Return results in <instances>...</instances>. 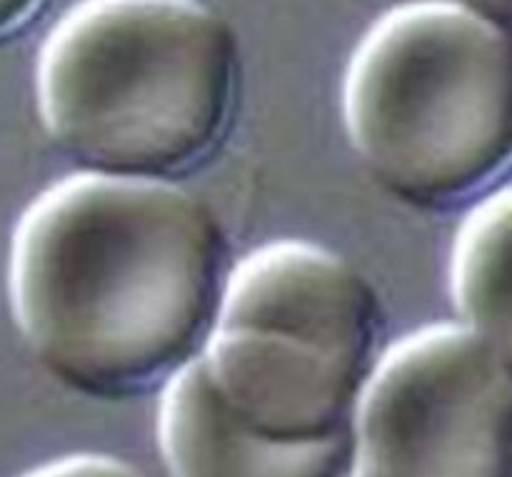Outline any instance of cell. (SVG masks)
I'll return each instance as SVG.
<instances>
[{"mask_svg":"<svg viewBox=\"0 0 512 477\" xmlns=\"http://www.w3.org/2000/svg\"><path fill=\"white\" fill-rule=\"evenodd\" d=\"M225 235L173 180L80 170L30 203L10 245V305L38 363L68 388L123 398L198 358Z\"/></svg>","mask_w":512,"mask_h":477,"instance_id":"6da1fadb","label":"cell"},{"mask_svg":"<svg viewBox=\"0 0 512 477\" xmlns=\"http://www.w3.org/2000/svg\"><path fill=\"white\" fill-rule=\"evenodd\" d=\"M238 90V40L195 0H83L38 58L50 138L85 170L170 180L223 138Z\"/></svg>","mask_w":512,"mask_h":477,"instance_id":"7a4b0ae2","label":"cell"},{"mask_svg":"<svg viewBox=\"0 0 512 477\" xmlns=\"http://www.w3.org/2000/svg\"><path fill=\"white\" fill-rule=\"evenodd\" d=\"M350 143L388 193L450 205L512 160V35L453 3L385 13L350 58L343 85Z\"/></svg>","mask_w":512,"mask_h":477,"instance_id":"3957f363","label":"cell"},{"mask_svg":"<svg viewBox=\"0 0 512 477\" xmlns=\"http://www.w3.org/2000/svg\"><path fill=\"white\" fill-rule=\"evenodd\" d=\"M380 305L345 258L275 240L228 273L200 363L223 403L265 435H350L378 363Z\"/></svg>","mask_w":512,"mask_h":477,"instance_id":"277c9868","label":"cell"},{"mask_svg":"<svg viewBox=\"0 0 512 477\" xmlns=\"http://www.w3.org/2000/svg\"><path fill=\"white\" fill-rule=\"evenodd\" d=\"M348 477H512V370L460 323L410 333L365 383Z\"/></svg>","mask_w":512,"mask_h":477,"instance_id":"5b68a950","label":"cell"},{"mask_svg":"<svg viewBox=\"0 0 512 477\" xmlns=\"http://www.w3.org/2000/svg\"><path fill=\"white\" fill-rule=\"evenodd\" d=\"M158 445L170 477H348L350 435L293 443L240 420L200 358L165 380Z\"/></svg>","mask_w":512,"mask_h":477,"instance_id":"8992f818","label":"cell"},{"mask_svg":"<svg viewBox=\"0 0 512 477\" xmlns=\"http://www.w3.org/2000/svg\"><path fill=\"white\" fill-rule=\"evenodd\" d=\"M450 293L460 325L512 370V185L485 198L460 225Z\"/></svg>","mask_w":512,"mask_h":477,"instance_id":"52a82bcc","label":"cell"},{"mask_svg":"<svg viewBox=\"0 0 512 477\" xmlns=\"http://www.w3.org/2000/svg\"><path fill=\"white\" fill-rule=\"evenodd\" d=\"M23 477H148L135 465L110 455H68V458L50 460L40 468L30 470Z\"/></svg>","mask_w":512,"mask_h":477,"instance_id":"ba28073f","label":"cell"},{"mask_svg":"<svg viewBox=\"0 0 512 477\" xmlns=\"http://www.w3.org/2000/svg\"><path fill=\"white\" fill-rule=\"evenodd\" d=\"M43 0H0V38L25 23Z\"/></svg>","mask_w":512,"mask_h":477,"instance_id":"9c48e42d","label":"cell"},{"mask_svg":"<svg viewBox=\"0 0 512 477\" xmlns=\"http://www.w3.org/2000/svg\"><path fill=\"white\" fill-rule=\"evenodd\" d=\"M453 3L463 5V8L473 10V13L512 30V0H453Z\"/></svg>","mask_w":512,"mask_h":477,"instance_id":"30bf717a","label":"cell"}]
</instances>
